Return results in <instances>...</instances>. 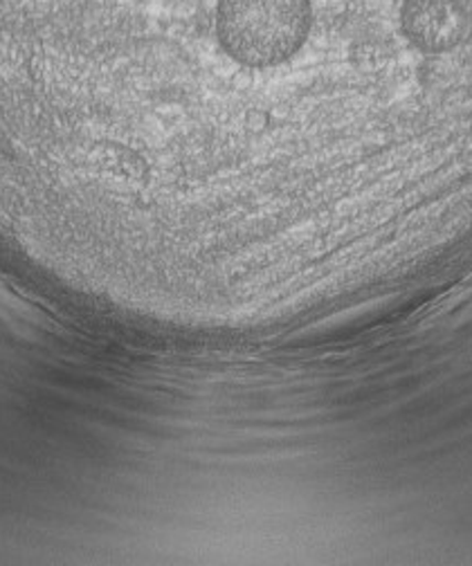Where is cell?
Returning <instances> with one entry per match:
<instances>
[{"instance_id": "cell-1", "label": "cell", "mask_w": 472, "mask_h": 566, "mask_svg": "<svg viewBox=\"0 0 472 566\" xmlns=\"http://www.w3.org/2000/svg\"><path fill=\"white\" fill-rule=\"evenodd\" d=\"M313 0H217L221 56L252 82L295 63L313 34Z\"/></svg>"}, {"instance_id": "cell-2", "label": "cell", "mask_w": 472, "mask_h": 566, "mask_svg": "<svg viewBox=\"0 0 472 566\" xmlns=\"http://www.w3.org/2000/svg\"><path fill=\"white\" fill-rule=\"evenodd\" d=\"M400 25L419 50L445 52L470 34L472 21L459 0H405Z\"/></svg>"}]
</instances>
